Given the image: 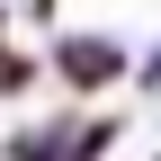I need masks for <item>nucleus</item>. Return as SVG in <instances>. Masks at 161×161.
<instances>
[{"label": "nucleus", "mask_w": 161, "mask_h": 161, "mask_svg": "<svg viewBox=\"0 0 161 161\" xmlns=\"http://www.w3.org/2000/svg\"><path fill=\"white\" fill-rule=\"evenodd\" d=\"M54 80H63V90H116V80H125V36H98V27H72V36H54Z\"/></svg>", "instance_id": "obj_1"}]
</instances>
